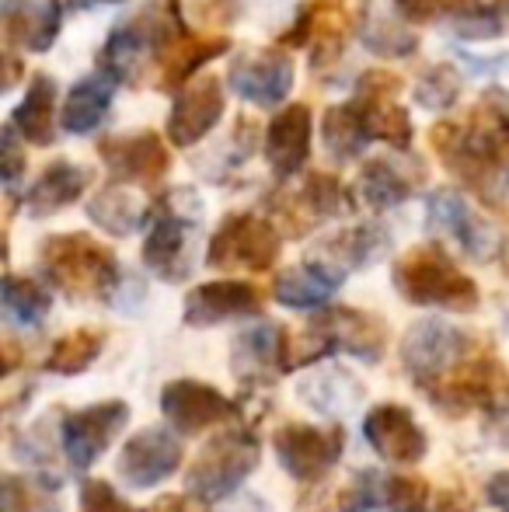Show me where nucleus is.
<instances>
[{"label": "nucleus", "instance_id": "nucleus-1", "mask_svg": "<svg viewBox=\"0 0 509 512\" xmlns=\"http://www.w3.org/2000/svg\"><path fill=\"white\" fill-rule=\"evenodd\" d=\"M429 143L461 182L485 203L503 206L509 182V91L485 88L461 122H436Z\"/></svg>", "mask_w": 509, "mask_h": 512}, {"label": "nucleus", "instance_id": "nucleus-2", "mask_svg": "<svg viewBox=\"0 0 509 512\" xmlns=\"http://www.w3.org/2000/svg\"><path fill=\"white\" fill-rule=\"evenodd\" d=\"M189 32L182 18V0H150L147 7L126 18L105 35V46L98 53V70L112 81L140 84L150 67H161L164 53Z\"/></svg>", "mask_w": 509, "mask_h": 512}, {"label": "nucleus", "instance_id": "nucleus-3", "mask_svg": "<svg viewBox=\"0 0 509 512\" xmlns=\"http://www.w3.org/2000/svg\"><path fill=\"white\" fill-rule=\"evenodd\" d=\"M39 269L49 286L70 300H112L119 286V262L112 248L84 230L46 237L39 248Z\"/></svg>", "mask_w": 509, "mask_h": 512}, {"label": "nucleus", "instance_id": "nucleus-4", "mask_svg": "<svg viewBox=\"0 0 509 512\" xmlns=\"http://www.w3.org/2000/svg\"><path fill=\"white\" fill-rule=\"evenodd\" d=\"M394 290L412 307H436L468 314L478 307V286L468 272L457 269V262L436 244H419L405 251L391 269Z\"/></svg>", "mask_w": 509, "mask_h": 512}, {"label": "nucleus", "instance_id": "nucleus-5", "mask_svg": "<svg viewBox=\"0 0 509 512\" xmlns=\"http://www.w3.org/2000/svg\"><path fill=\"white\" fill-rule=\"evenodd\" d=\"M203 220V203L192 189H168L150 203L147 237H143V265L164 283H185L192 272L189 234Z\"/></svg>", "mask_w": 509, "mask_h": 512}, {"label": "nucleus", "instance_id": "nucleus-6", "mask_svg": "<svg viewBox=\"0 0 509 512\" xmlns=\"http://www.w3.org/2000/svg\"><path fill=\"white\" fill-rule=\"evenodd\" d=\"M422 394L447 415H468V411L499 415L509 408V373L496 359V352L478 345L471 356H464L454 370H447Z\"/></svg>", "mask_w": 509, "mask_h": 512}, {"label": "nucleus", "instance_id": "nucleus-7", "mask_svg": "<svg viewBox=\"0 0 509 512\" xmlns=\"http://www.w3.org/2000/svg\"><path fill=\"white\" fill-rule=\"evenodd\" d=\"M258 467V439L252 429H227L213 436L210 443L199 450L196 464L189 467V492L199 502L213 506V502H227L245 478Z\"/></svg>", "mask_w": 509, "mask_h": 512}, {"label": "nucleus", "instance_id": "nucleus-8", "mask_svg": "<svg viewBox=\"0 0 509 512\" xmlns=\"http://www.w3.org/2000/svg\"><path fill=\"white\" fill-rule=\"evenodd\" d=\"M279 251L283 234L276 223L255 213H231L206 244V265L217 272H269Z\"/></svg>", "mask_w": 509, "mask_h": 512}, {"label": "nucleus", "instance_id": "nucleus-9", "mask_svg": "<svg viewBox=\"0 0 509 512\" xmlns=\"http://www.w3.org/2000/svg\"><path fill=\"white\" fill-rule=\"evenodd\" d=\"M272 213V223L276 230H286L290 237H304L311 234L314 227L335 220V216L353 213V196L349 189L328 171H311L307 182L300 189H279L265 199Z\"/></svg>", "mask_w": 509, "mask_h": 512}, {"label": "nucleus", "instance_id": "nucleus-10", "mask_svg": "<svg viewBox=\"0 0 509 512\" xmlns=\"http://www.w3.org/2000/svg\"><path fill=\"white\" fill-rule=\"evenodd\" d=\"M475 349V335L461 331L457 324L440 321V317H426V321L408 328L405 342H401V366L408 370L412 384L426 391L429 384H436L443 373L454 370Z\"/></svg>", "mask_w": 509, "mask_h": 512}, {"label": "nucleus", "instance_id": "nucleus-11", "mask_svg": "<svg viewBox=\"0 0 509 512\" xmlns=\"http://www.w3.org/2000/svg\"><path fill=\"white\" fill-rule=\"evenodd\" d=\"M363 4L353 7V0H307V4H300L297 18L279 46H300L307 49L314 70L328 67L342 56V46H346L356 18H363Z\"/></svg>", "mask_w": 509, "mask_h": 512}, {"label": "nucleus", "instance_id": "nucleus-12", "mask_svg": "<svg viewBox=\"0 0 509 512\" xmlns=\"http://www.w3.org/2000/svg\"><path fill=\"white\" fill-rule=\"evenodd\" d=\"M346 446V429L342 425H304V422H286L272 436V450L276 460L293 481L300 485H314L321 481L342 457Z\"/></svg>", "mask_w": 509, "mask_h": 512}, {"label": "nucleus", "instance_id": "nucleus-13", "mask_svg": "<svg viewBox=\"0 0 509 512\" xmlns=\"http://www.w3.org/2000/svg\"><path fill=\"white\" fill-rule=\"evenodd\" d=\"M129 425V405L119 398L67 411L60 422V443L74 471H88L102 460V453L116 443V436Z\"/></svg>", "mask_w": 509, "mask_h": 512}, {"label": "nucleus", "instance_id": "nucleus-14", "mask_svg": "<svg viewBox=\"0 0 509 512\" xmlns=\"http://www.w3.org/2000/svg\"><path fill=\"white\" fill-rule=\"evenodd\" d=\"M98 157L105 161L112 175V185H143L154 189L168 178L171 171V150L154 129L126 136H105L98 140Z\"/></svg>", "mask_w": 509, "mask_h": 512}, {"label": "nucleus", "instance_id": "nucleus-15", "mask_svg": "<svg viewBox=\"0 0 509 512\" xmlns=\"http://www.w3.org/2000/svg\"><path fill=\"white\" fill-rule=\"evenodd\" d=\"M401 88H405V84H401L398 74L367 70V74H360V84H356V102L363 108L370 136L387 143L391 150H398V154H408L415 140V129H412L408 108L398 105Z\"/></svg>", "mask_w": 509, "mask_h": 512}, {"label": "nucleus", "instance_id": "nucleus-16", "mask_svg": "<svg viewBox=\"0 0 509 512\" xmlns=\"http://www.w3.org/2000/svg\"><path fill=\"white\" fill-rule=\"evenodd\" d=\"M297 70H293V56L283 46L258 49V53L234 56L231 70H227V84L231 91L248 105L258 108H276L290 98L293 81H297Z\"/></svg>", "mask_w": 509, "mask_h": 512}, {"label": "nucleus", "instance_id": "nucleus-17", "mask_svg": "<svg viewBox=\"0 0 509 512\" xmlns=\"http://www.w3.org/2000/svg\"><path fill=\"white\" fill-rule=\"evenodd\" d=\"M426 227L433 234L447 237L450 244L464 251L468 258H478V262H489L496 255V248L503 244L496 241L492 227L482 220V216L471 209L468 199L454 189H436L429 192L426 199Z\"/></svg>", "mask_w": 509, "mask_h": 512}, {"label": "nucleus", "instance_id": "nucleus-18", "mask_svg": "<svg viewBox=\"0 0 509 512\" xmlns=\"http://www.w3.org/2000/svg\"><path fill=\"white\" fill-rule=\"evenodd\" d=\"M307 328L318 335V342L328 349V356L349 352V356L363 359V363H377V359L384 356L387 328H384L381 317L370 314V310L325 307L321 314L311 317Z\"/></svg>", "mask_w": 509, "mask_h": 512}, {"label": "nucleus", "instance_id": "nucleus-19", "mask_svg": "<svg viewBox=\"0 0 509 512\" xmlns=\"http://www.w3.org/2000/svg\"><path fill=\"white\" fill-rule=\"evenodd\" d=\"M224 119V81L220 77H196L175 95L168 112V143L189 150L217 129Z\"/></svg>", "mask_w": 509, "mask_h": 512}, {"label": "nucleus", "instance_id": "nucleus-20", "mask_svg": "<svg viewBox=\"0 0 509 512\" xmlns=\"http://www.w3.org/2000/svg\"><path fill=\"white\" fill-rule=\"evenodd\" d=\"M178 467H182V443L175 432L161 429V425H150L133 439H126L116 460L119 481H126L129 488H154L168 481Z\"/></svg>", "mask_w": 509, "mask_h": 512}, {"label": "nucleus", "instance_id": "nucleus-21", "mask_svg": "<svg viewBox=\"0 0 509 512\" xmlns=\"http://www.w3.org/2000/svg\"><path fill=\"white\" fill-rule=\"evenodd\" d=\"M161 411L168 418L171 429L185 432H203L210 425H224L231 418H238V401L224 398L217 387L203 384V380H171L161 391Z\"/></svg>", "mask_w": 509, "mask_h": 512}, {"label": "nucleus", "instance_id": "nucleus-22", "mask_svg": "<svg viewBox=\"0 0 509 512\" xmlns=\"http://www.w3.org/2000/svg\"><path fill=\"white\" fill-rule=\"evenodd\" d=\"M63 7V0H0L7 53H49L63 32Z\"/></svg>", "mask_w": 509, "mask_h": 512}, {"label": "nucleus", "instance_id": "nucleus-23", "mask_svg": "<svg viewBox=\"0 0 509 512\" xmlns=\"http://www.w3.org/2000/svg\"><path fill=\"white\" fill-rule=\"evenodd\" d=\"M311 140H314V115L311 105L293 102L286 108H279V115L269 122L265 129V161H269L272 175L279 182L300 175L311 161Z\"/></svg>", "mask_w": 509, "mask_h": 512}, {"label": "nucleus", "instance_id": "nucleus-24", "mask_svg": "<svg viewBox=\"0 0 509 512\" xmlns=\"http://www.w3.org/2000/svg\"><path fill=\"white\" fill-rule=\"evenodd\" d=\"M363 439L377 457L391 460V464H419L429 450V439L422 425L412 418V411L401 405H377L363 418Z\"/></svg>", "mask_w": 509, "mask_h": 512}, {"label": "nucleus", "instance_id": "nucleus-25", "mask_svg": "<svg viewBox=\"0 0 509 512\" xmlns=\"http://www.w3.org/2000/svg\"><path fill=\"white\" fill-rule=\"evenodd\" d=\"M262 314V290L241 279H217L189 290L182 304V321L189 328H213V324L234 321V317Z\"/></svg>", "mask_w": 509, "mask_h": 512}, {"label": "nucleus", "instance_id": "nucleus-26", "mask_svg": "<svg viewBox=\"0 0 509 512\" xmlns=\"http://www.w3.org/2000/svg\"><path fill=\"white\" fill-rule=\"evenodd\" d=\"M426 182V164L415 157H370L360 171V199L370 209L384 213L415 196V189Z\"/></svg>", "mask_w": 509, "mask_h": 512}, {"label": "nucleus", "instance_id": "nucleus-27", "mask_svg": "<svg viewBox=\"0 0 509 512\" xmlns=\"http://www.w3.org/2000/svg\"><path fill=\"white\" fill-rule=\"evenodd\" d=\"M387 251H391V234H387L381 223H356V227H346L339 234L325 237L311 251V258L332 265L342 276H349V272L370 269L374 262H381Z\"/></svg>", "mask_w": 509, "mask_h": 512}, {"label": "nucleus", "instance_id": "nucleus-28", "mask_svg": "<svg viewBox=\"0 0 509 512\" xmlns=\"http://www.w3.org/2000/svg\"><path fill=\"white\" fill-rule=\"evenodd\" d=\"M91 185V168L67 161V157H56L46 171L32 182V189L25 192V213L32 220H46V216L60 213V209L74 206L77 199L88 192Z\"/></svg>", "mask_w": 509, "mask_h": 512}, {"label": "nucleus", "instance_id": "nucleus-29", "mask_svg": "<svg viewBox=\"0 0 509 512\" xmlns=\"http://www.w3.org/2000/svg\"><path fill=\"white\" fill-rule=\"evenodd\" d=\"M342 279L346 276L335 272L332 265L307 258V262L279 272L272 293H276L279 304L290 307V310H318L335 297V290L342 286Z\"/></svg>", "mask_w": 509, "mask_h": 512}, {"label": "nucleus", "instance_id": "nucleus-30", "mask_svg": "<svg viewBox=\"0 0 509 512\" xmlns=\"http://www.w3.org/2000/svg\"><path fill=\"white\" fill-rule=\"evenodd\" d=\"M112 98H116V81H112L109 74L95 70V74L81 77V81L70 88L67 102H63V112H60L63 133H70V136L95 133L105 122V115H109Z\"/></svg>", "mask_w": 509, "mask_h": 512}, {"label": "nucleus", "instance_id": "nucleus-31", "mask_svg": "<svg viewBox=\"0 0 509 512\" xmlns=\"http://www.w3.org/2000/svg\"><path fill=\"white\" fill-rule=\"evenodd\" d=\"M231 49V39L227 35H185L182 42L164 53L161 67H157V88L161 91H182L189 81H196V74L206 67L210 60L224 56Z\"/></svg>", "mask_w": 509, "mask_h": 512}, {"label": "nucleus", "instance_id": "nucleus-32", "mask_svg": "<svg viewBox=\"0 0 509 512\" xmlns=\"http://www.w3.org/2000/svg\"><path fill=\"white\" fill-rule=\"evenodd\" d=\"M11 126L32 147H49L56 140V81L49 74H32L21 105H14Z\"/></svg>", "mask_w": 509, "mask_h": 512}, {"label": "nucleus", "instance_id": "nucleus-33", "mask_svg": "<svg viewBox=\"0 0 509 512\" xmlns=\"http://www.w3.org/2000/svg\"><path fill=\"white\" fill-rule=\"evenodd\" d=\"M279 356H283V328L279 324H255L234 338L231 366L241 380L262 384L272 373H279Z\"/></svg>", "mask_w": 509, "mask_h": 512}, {"label": "nucleus", "instance_id": "nucleus-34", "mask_svg": "<svg viewBox=\"0 0 509 512\" xmlns=\"http://www.w3.org/2000/svg\"><path fill=\"white\" fill-rule=\"evenodd\" d=\"M321 143H325L328 157H335L339 164L360 161L363 150L374 143L367 119H363V108L356 98L353 102L332 105L321 115Z\"/></svg>", "mask_w": 509, "mask_h": 512}, {"label": "nucleus", "instance_id": "nucleus-35", "mask_svg": "<svg viewBox=\"0 0 509 512\" xmlns=\"http://www.w3.org/2000/svg\"><path fill=\"white\" fill-rule=\"evenodd\" d=\"M88 216L95 227H102L112 237H129L147 223L150 206H143L126 185H109L98 196L88 199Z\"/></svg>", "mask_w": 509, "mask_h": 512}, {"label": "nucleus", "instance_id": "nucleus-36", "mask_svg": "<svg viewBox=\"0 0 509 512\" xmlns=\"http://www.w3.org/2000/svg\"><path fill=\"white\" fill-rule=\"evenodd\" d=\"M443 18L464 42H489L506 32L499 0H443Z\"/></svg>", "mask_w": 509, "mask_h": 512}, {"label": "nucleus", "instance_id": "nucleus-37", "mask_svg": "<svg viewBox=\"0 0 509 512\" xmlns=\"http://www.w3.org/2000/svg\"><path fill=\"white\" fill-rule=\"evenodd\" d=\"M0 304H4V314L11 324L39 328L49 317V310H53V293L42 283H35V279L7 272L4 283H0Z\"/></svg>", "mask_w": 509, "mask_h": 512}, {"label": "nucleus", "instance_id": "nucleus-38", "mask_svg": "<svg viewBox=\"0 0 509 512\" xmlns=\"http://www.w3.org/2000/svg\"><path fill=\"white\" fill-rule=\"evenodd\" d=\"M363 394V387L349 377L346 370H318L300 384V398L307 401L321 415H346L356 405V398Z\"/></svg>", "mask_w": 509, "mask_h": 512}, {"label": "nucleus", "instance_id": "nucleus-39", "mask_svg": "<svg viewBox=\"0 0 509 512\" xmlns=\"http://www.w3.org/2000/svg\"><path fill=\"white\" fill-rule=\"evenodd\" d=\"M0 512H60V481L4 474L0 478Z\"/></svg>", "mask_w": 509, "mask_h": 512}, {"label": "nucleus", "instance_id": "nucleus-40", "mask_svg": "<svg viewBox=\"0 0 509 512\" xmlns=\"http://www.w3.org/2000/svg\"><path fill=\"white\" fill-rule=\"evenodd\" d=\"M360 39L370 53L387 56V60H405L419 49V35L405 25V21H391L384 14L370 11V4H363L360 18Z\"/></svg>", "mask_w": 509, "mask_h": 512}, {"label": "nucleus", "instance_id": "nucleus-41", "mask_svg": "<svg viewBox=\"0 0 509 512\" xmlns=\"http://www.w3.org/2000/svg\"><path fill=\"white\" fill-rule=\"evenodd\" d=\"M105 349V331L102 328H77L67 331L63 338H56L53 352L46 359L49 373H60V377H77L84 373Z\"/></svg>", "mask_w": 509, "mask_h": 512}, {"label": "nucleus", "instance_id": "nucleus-42", "mask_svg": "<svg viewBox=\"0 0 509 512\" xmlns=\"http://www.w3.org/2000/svg\"><path fill=\"white\" fill-rule=\"evenodd\" d=\"M464 91V74L454 67V63H429L426 70L415 81V102L429 112H450L457 102H461Z\"/></svg>", "mask_w": 509, "mask_h": 512}, {"label": "nucleus", "instance_id": "nucleus-43", "mask_svg": "<svg viewBox=\"0 0 509 512\" xmlns=\"http://www.w3.org/2000/svg\"><path fill=\"white\" fill-rule=\"evenodd\" d=\"M381 506H387V481L377 471L353 474L339 495V512H374Z\"/></svg>", "mask_w": 509, "mask_h": 512}, {"label": "nucleus", "instance_id": "nucleus-44", "mask_svg": "<svg viewBox=\"0 0 509 512\" xmlns=\"http://www.w3.org/2000/svg\"><path fill=\"white\" fill-rule=\"evenodd\" d=\"M433 499V488L426 478H387V512H422L426 502Z\"/></svg>", "mask_w": 509, "mask_h": 512}, {"label": "nucleus", "instance_id": "nucleus-45", "mask_svg": "<svg viewBox=\"0 0 509 512\" xmlns=\"http://www.w3.org/2000/svg\"><path fill=\"white\" fill-rule=\"evenodd\" d=\"M25 168H28V161H25V147H21V136H18V129L7 122L4 136H0V175H4L7 196H14V192H18Z\"/></svg>", "mask_w": 509, "mask_h": 512}, {"label": "nucleus", "instance_id": "nucleus-46", "mask_svg": "<svg viewBox=\"0 0 509 512\" xmlns=\"http://www.w3.org/2000/svg\"><path fill=\"white\" fill-rule=\"evenodd\" d=\"M81 512H136L109 481H84L81 485Z\"/></svg>", "mask_w": 509, "mask_h": 512}, {"label": "nucleus", "instance_id": "nucleus-47", "mask_svg": "<svg viewBox=\"0 0 509 512\" xmlns=\"http://www.w3.org/2000/svg\"><path fill=\"white\" fill-rule=\"evenodd\" d=\"M394 7L405 21H429L443 14V0H394Z\"/></svg>", "mask_w": 509, "mask_h": 512}, {"label": "nucleus", "instance_id": "nucleus-48", "mask_svg": "<svg viewBox=\"0 0 509 512\" xmlns=\"http://www.w3.org/2000/svg\"><path fill=\"white\" fill-rule=\"evenodd\" d=\"M422 512H475L471 502L461 492H433V499L426 502Z\"/></svg>", "mask_w": 509, "mask_h": 512}, {"label": "nucleus", "instance_id": "nucleus-49", "mask_svg": "<svg viewBox=\"0 0 509 512\" xmlns=\"http://www.w3.org/2000/svg\"><path fill=\"white\" fill-rule=\"evenodd\" d=\"M485 495H489L492 509L509 512V471L492 474V478H489V488H485Z\"/></svg>", "mask_w": 509, "mask_h": 512}, {"label": "nucleus", "instance_id": "nucleus-50", "mask_svg": "<svg viewBox=\"0 0 509 512\" xmlns=\"http://www.w3.org/2000/svg\"><path fill=\"white\" fill-rule=\"evenodd\" d=\"M143 512H192V506H189L185 495H161V499L150 502Z\"/></svg>", "mask_w": 509, "mask_h": 512}, {"label": "nucleus", "instance_id": "nucleus-51", "mask_svg": "<svg viewBox=\"0 0 509 512\" xmlns=\"http://www.w3.org/2000/svg\"><path fill=\"white\" fill-rule=\"evenodd\" d=\"M489 436L496 439V443L509 446V408L499 411V415H492V425H489Z\"/></svg>", "mask_w": 509, "mask_h": 512}, {"label": "nucleus", "instance_id": "nucleus-52", "mask_svg": "<svg viewBox=\"0 0 509 512\" xmlns=\"http://www.w3.org/2000/svg\"><path fill=\"white\" fill-rule=\"evenodd\" d=\"M18 77H21V63L14 60L11 53H4V84H0V91L7 95V91H11L14 84H18Z\"/></svg>", "mask_w": 509, "mask_h": 512}, {"label": "nucleus", "instance_id": "nucleus-53", "mask_svg": "<svg viewBox=\"0 0 509 512\" xmlns=\"http://www.w3.org/2000/svg\"><path fill=\"white\" fill-rule=\"evenodd\" d=\"M70 11H98V7H116V4H126V0H63Z\"/></svg>", "mask_w": 509, "mask_h": 512}, {"label": "nucleus", "instance_id": "nucleus-54", "mask_svg": "<svg viewBox=\"0 0 509 512\" xmlns=\"http://www.w3.org/2000/svg\"><path fill=\"white\" fill-rule=\"evenodd\" d=\"M499 262H503V272L509 276V237H506V244L499 248Z\"/></svg>", "mask_w": 509, "mask_h": 512}]
</instances>
